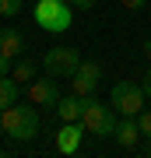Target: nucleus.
<instances>
[{
	"instance_id": "f257e3e1",
	"label": "nucleus",
	"mask_w": 151,
	"mask_h": 158,
	"mask_svg": "<svg viewBox=\"0 0 151 158\" xmlns=\"http://www.w3.org/2000/svg\"><path fill=\"white\" fill-rule=\"evenodd\" d=\"M0 130L11 141H32L39 134V109L35 106H18V102L0 109Z\"/></svg>"
},
{
	"instance_id": "f03ea898",
	"label": "nucleus",
	"mask_w": 151,
	"mask_h": 158,
	"mask_svg": "<svg viewBox=\"0 0 151 158\" xmlns=\"http://www.w3.org/2000/svg\"><path fill=\"white\" fill-rule=\"evenodd\" d=\"M32 18L39 21L42 32H67L74 25V7L67 0H35Z\"/></svg>"
},
{
	"instance_id": "7ed1b4c3",
	"label": "nucleus",
	"mask_w": 151,
	"mask_h": 158,
	"mask_svg": "<svg viewBox=\"0 0 151 158\" xmlns=\"http://www.w3.org/2000/svg\"><path fill=\"white\" fill-rule=\"evenodd\" d=\"M81 123H84L88 134H95V137H112V130H116V116H112V109L102 106L99 98L84 95V116H81Z\"/></svg>"
},
{
	"instance_id": "20e7f679",
	"label": "nucleus",
	"mask_w": 151,
	"mask_h": 158,
	"mask_svg": "<svg viewBox=\"0 0 151 158\" xmlns=\"http://www.w3.org/2000/svg\"><path fill=\"white\" fill-rule=\"evenodd\" d=\"M42 67L56 81H60V77H74V70L81 67V53L74 49V46H56V49H49L42 56Z\"/></svg>"
},
{
	"instance_id": "39448f33",
	"label": "nucleus",
	"mask_w": 151,
	"mask_h": 158,
	"mask_svg": "<svg viewBox=\"0 0 151 158\" xmlns=\"http://www.w3.org/2000/svg\"><path fill=\"white\" fill-rule=\"evenodd\" d=\"M144 88L137 85V81H116L112 85V109H116L120 116H137L141 109H144Z\"/></svg>"
},
{
	"instance_id": "423d86ee",
	"label": "nucleus",
	"mask_w": 151,
	"mask_h": 158,
	"mask_svg": "<svg viewBox=\"0 0 151 158\" xmlns=\"http://www.w3.org/2000/svg\"><path fill=\"white\" fill-rule=\"evenodd\" d=\"M28 102L32 106H42V109H56V102H60V85H56V77H32L28 81Z\"/></svg>"
},
{
	"instance_id": "0eeeda50",
	"label": "nucleus",
	"mask_w": 151,
	"mask_h": 158,
	"mask_svg": "<svg viewBox=\"0 0 151 158\" xmlns=\"http://www.w3.org/2000/svg\"><path fill=\"white\" fill-rule=\"evenodd\" d=\"M99 77H102V67L95 60H81V67L74 70V77H70V88L78 91V95H91V91L99 88Z\"/></svg>"
},
{
	"instance_id": "6e6552de",
	"label": "nucleus",
	"mask_w": 151,
	"mask_h": 158,
	"mask_svg": "<svg viewBox=\"0 0 151 158\" xmlns=\"http://www.w3.org/2000/svg\"><path fill=\"white\" fill-rule=\"evenodd\" d=\"M81 137H84V123H81V119L63 123L60 130H56V151H60V155H74L78 144H81Z\"/></svg>"
},
{
	"instance_id": "1a4fd4ad",
	"label": "nucleus",
	"mask_w": 151,
	"mask_h": 158,
	"mask_svg": "<svg viewBox=\"0 0 151 158\" xmlns=\"http://www.w3.org/2000/svg\"><path fill=\"white\" fill-rule=\"evenodd\" d=\"M120 148H134L141 141V127H137V116H120L116 119V130H112Z\"/></svg>"
},
{
	"instance_id": "9d476101",
	"label": "nucleus",
	"mask_w": 151,
	"mask_h": 158,
	"mask_svg": "<svg viewBox=\"0 0 151 158\" xmlns=\"http://www.w3.org/2000/svg\"><path fill=\"white\" fill-rule=\"evenodd\" d=\"M56 116L63 119V123H74V119L84 116V95H60V102H56Z\"/></svg>"
},
{
	"instance_id": "9b49d317",
	"label": "nucleus",
	"mask_w": 151,
	"mask_h": 158,
	"mask_svg": "<svg viewBox=\"0 0 151 158\" xmlns=\"http://www.w3.org/2000/svg\"><path fill=\"white\" fill-rule=\"evenodd\" d=\"M0 53L4 56H11V60H18L25 53V35L14 28V25H7V28H0Z\"/></svg>"
},
{
	"instance_id": "f8f14e48",
	"label": "nucleus",
	"mask_w": 151,
	"mask_h": 158,
	"mask_svg": "<svg viewBox=\"0 0 151 158\" xmlns=\"http://www.w3.org/2000/svg\"><path fill=\"white\" fill-rule=\"evenodd\" d=\"M14 102H18V81L7 74V77H0V109L14 106Z\"/></svg>"
},
{
	"instance_id": "ddd939ff",
	"label": "nucleus",
	"mask_w": 151,
	"mask_h": 158,
	"mask_svg": "<svg viewBox=\"0 0 151 158\" xmlns=\"http://www.w3.org/2000/svg\"><path fill=\"white\" fill-rule=\"evenodd\" d=\"M11 77L18 81V85H28V81L35 77V63H32V60H18L14 70H11Z\"/></svg>"
},
{
	"instance_id": "4468645a",
	"label": "nucleus",
	"mask_w": 151,
	"mask_h": 158,
	"mask_svg": "<svg viewBox=\"0 0 151 158\" xmlns=\"http://www.w3.org/2000/svg\"><path fill=\"white\" fill-rule=\"evenodd\" d=\"M25 7V0H0V18H18Z\"/></svg>"
},
{
	"instance_id": "2eb2a0df",
	"label": "nucleus",
	"mask_w": 151,
	"mask_h": 158,
	"mask_svg": "<svg viewBox=\"0 0 151 158\" xmlns=\"http://www.w3.org/2000/svg\"><path fill=\"white\" fill-rule=\"evenodd\" d=\"M137 127H141V137L151 141V109H141L137 113Z\"/></svg>"
},
{
	"instance_id": "dca6fc26",
	"label": "nucleus",
	"mask_w": 151,
	"mask_h": 158,
	"mask_svg": "<svg viewBox=\"0 0 151 158\" xmlns=\"http://www.w3.org/2000/svg\"><path fill=\"white\" fill-rule=\"evenodd\" d=\"M11 70H14V67H11V56H4V53H0V77H7Z\"/></svg>"
},
{
	"instance_id": "f3484780",
	"label": "nucleus",
	"mask_w": 151,
	"mask_h": 158,
	"mask_svg": "<svg viewBox=\"0 0 151 158\" xmlns=\"http://www.w3.org/2000/svg\"><path fill=\"white\" fill-rule=\"evenodd\" d=\"M67 4L74 7V11H88V7H91V4H95V0H67Z\"/></svg>"
},
{
	"instance_id": "a211bd4d",
	"label": "nucleus",
	"mask_w": 151,
	"mask_h": 158,
	"mask_svg": "<svg viewBox=\"0 0 151 158\" xmlns=\"http://www.w3.org/2000/svg\"><path fill=\"white\" fill-rule=\"evenodd\" d=\"M144 4H148V0H123V7H127V11H141Z\"/></svg>"
},
{
	"instance_id": "6ab92c4d",
	"label": "nucleus",
	"mask_w": 151,
	"mask_h": 158,
	"mask_svg": "<svg viewBox=\"0 0 151 158\" xmlns=\"http://www.w3.org/2000/svg\"><path fill=\"white\" fill-rule=\"evenodd\" d=\"M141 88H144V95H148V98H151V70H148V74H144V77H141Z\"/></svg>"
},
{
	"instance_id": "aec40b11",
	"label": "nucleus",
	"mask_w": 151,
	"mask_h": 158,
	"mask_svg": "<svg viewBox=\"0 0 151 158\" xmlns=\"http://www.w3.org/2000/svg\"><path fill=\"white\" fill-rule=\"evenodd\" d=\"M144 155H148V158H151V144H148V148H144Z\"/></svg>"
},
{
	"instance_id": "412c9836",
	"label": "nucleus",
	"mask_w": 151,
	"mask_h": 158,
	"mask_svg": "<svg viewBox=\"0 0 151 158\" xmlns=\"http://www.w3.org/2000/svg\"><path fill=\"white\" fill-rule=\"evenodd\" d=\"M148 60H151V46H148Z\"/></svg>"
}]
</instances>
